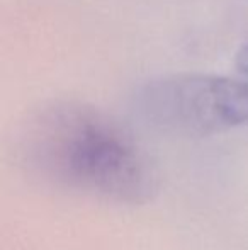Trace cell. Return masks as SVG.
I'll return each instance as SVG.
<instances>
[{"label":"cell","instance_id":"1","mask_svg":"<svg viewBox=\"0 0 248 250\" xmlns=\"http://www.w3.org/2000/svg\"><path fill=\"white\" fill-rule=\"evenodd\" d=\"M20 153L41 181L72 192L141 204L158 191L156 172L134 140L82 102L57 101L31 114Z\"/></svg>","mask_w":248,"mask_h":250},{"label":"cell","instance_id":"2","mask_svg":"<svg viewBox=\"0 0 248 250\" xmlns=\"http://www.w3.org/2000/svg\"><path fill=\"white\" fill-rule=\"evenodd\" d=\"M136 116L152 129L204 138L248 126V77L175 73L148 80L133 97Z\"/></svg>","mask_w":248,"mask_h":250},{"label":"cell","instance_id":"3","mask_svg":"<svg viewBox=\"0 0 248 250\" xmlns=\"http://www.w3.org/2000/svg\"><path fill=\"white\" fill-rule=\"evenodd\" d=\"M235 66L242 75L248 77V41L238 50L235 56Z\"/></svg>","mask_w":248,"mask_h":250}]
</instances>
